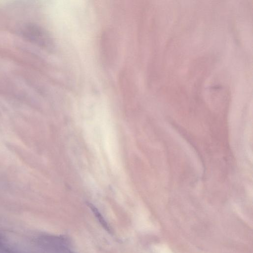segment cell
Segmentation results:
<instances>
[{
    "mask_svg": "<svg viewBox=\"0 0 253 253\" xmlns=\"http://www.w3.org/2000/svg\"><path fill=\"white\" fill-rule=\"evenodd\" d=\"M68 241L61 236H45L40 239L39 243L47 253H74L68 248Z\"/></svg>",
    "mask_w": 253,
    "mask_h": 253,
    "instance_id": "cell-1",
    "label": "cell"
},
{
    "mask_svg": "<svg viewBox=\"0 0 253 253\" xmlns=\"http://www.w3.org/2000/svg\"><path fill=\"white\" fill-rule=\"evenodd\" d=\"M88 206L91 209L95 217L97 219L98 222L101 225L102 227L109 233L112 234V230L110 225L108 224L103 216L100 212L92 204L88 203Z\"/></svg>",
    "mask_w": 253,
    "mask_h": 253,
    "instance_id": "cell-2",
    "label": "cell"
},
{
    "mask_svg": "<svg viewBox=\"0 0 253 253\" xmlns=\"http://www.w3.org/2000/svg\"><path fill=\"white\" fill-rule=\"evenodd\" d=\"M0 253H22L13 250L6 245L0 242Z\"/></svg>",
    "mask_w": 253,
    "mask_h": 253,
    "instance_id": "cell-3",
    "label": "cell"
}]
</instances>
